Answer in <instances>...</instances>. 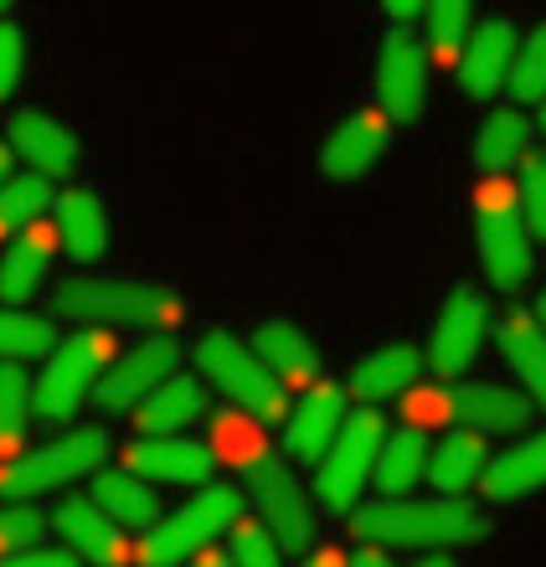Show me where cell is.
I'll use <instances>...</instances> for the list:
<instances>
[{
  "label": "cell",
  "mask_w": 546,
  "mask_h": 567,
  "mask_svg": "<svg viewBox=\"0 0 546 567\" xmlns=\"http://www.w3.org/2000/svg\"><path fill=\"white\" fill-rule=\"evenodd\" d=\"M212 464H217V454L207 444H192L176 433H140L124 449V470H134L140 480H165V485H202L212 475Z\"/></svg>",
  "instance_id": "cell-15"
},
{
  "label": "cell",
  "mask_w": 546,
  "mask_h": 567,
  "mask_svg": "<svg viewBox=\"0 0 546 567\" xmlns=\"http://www.w3.org/2000/svg\"><path fill=\"white\" fill-rule=\"evenodd\" d=\"M382 444H387L382 413L367 403L361 413H351V419L340 423L336 444L326 449V460H320V470H315V501H320L326 511H336V516H346V511L361 501L367 480H377Z\"/></svg>",
  "instance_id": "cell-5"
},
{
  "label": "cell",
  "mask_w": 546,
  "mask_h": 567,
  "mask_svg": "<svg viewBox=\"0 0 546 567\" xmlns=\"http://www.w3.org/2000/svg\"><path fill=\"white\" fill-rule=\"evenodd\" d=\"M495 341H501L505 367L521 377V388L532 392L546 413V330L532 310H505L501 326H495Z\"/></svg>",
  "instance_id": "cell-20"
},
{
  "label": "cell",
  "mask_w": 546,
  "mask_h": 567,
  "mask_svg": "<svg viewBox=\"0 0 546 567\" xmlns=\"http://www.w3.org/2000/svg\"><path fill=\"white\" fill-rule=\"evenodd\" d=\"M511 62H516V27L490 16L470 31V42L459 52V89L470 104H490L495 93H505V78H511Z\"/></svg>",
  "instance_id": "cell-13"
},
{
  "label": "cell",
  "mask_w": 546,
  "mask_h": 567,
  "mask_svg": "<svg viewBox=\"0 0 546 567\" xmlns=\"http://www.w3.org/2000/svg\"><path fill=\"white\" fill-rule=\"evenodd\" d=\"M474 31V0H429L423 6V47L433 62H459Z\"/></svg>",
  "instance_id": "cell-31"
},
{
  "label": "cell",
  "mask_w": 546,
  "mask_h": 567,
  "mask_svg": "<svg viewBox=\"0 0 546 567\" xmlns=\"http://www.w3.org/2000/svg\"><path fill=\"white\" fill-rule=\"evenodd\" d=\"M42 511L31 506H0V557L27 553L31 542H42Z\"/></svg>",
  "instance_id": "cell-37"
},
{
  "label": "cell",
  "mask_w": 546,
  "mask_h": 567,
  "mask_svg": "<svg viewBox=\"0 0 546 567\" xmlns=\"http://www.w3.org/2000/svg\"><path fill=\"white\" fill-rule=\"evenodd\" d=\"M196 567H227V563H222V557H202V563H196Z\"/></svg>",
  "instance_id": "cell-47"
},
{
  "label": "cell",
  "mask_w": 546,
  "mask_h": 567,
  "mask_svg": "<svg viewBox=\"0 0 546 567\" xmlns=\"http://www.w3.org/2000/svg\"><path fill=\"white\" fill-rule=\"evenodd\" d=\"M413 382H418V346H408V341L371 351L351 372V392L361 403H392V398L408 392Z\"/></svg>",
  "instance_id": "cell-26"
},
{
  "label": "cell",
  "mask_w": 546,
  "mask_h": 567,
  "mask_svg": "<svg viewBox=\"0 0 546 567\" xmlns=\"http://www.w3.org/2000/svg\"><path fill=\"white\" fill-rule=\"evenodd\" d=\"M340 423H346V398H340V388H326V382H315V388H305V398H299V408L289 413V429H284V449H289V460L299 464H320L326 460V449L336 444Z\"/></svg>",
  "instance_id": "cell-17"
},
{
  "label": "cell",
  "mask_w": 546,
  "mask_h": 567,
  "mask_svg": "<svg viewBox=\"0 0 546 567\" xmlns=\"http://www.w3.org/2000/svg\"><path fill=\"white\" fill-rule=\"evenodd\" d=\"M52 223H58V243L78 264H99L109 248V207L104 196L89 186H73L52 202Z\"/></svg>",
  "instance_id": "cell-18"
},
{
  "label": "cell",
  "mask_w": 546,
  "mask_h": 567,
  "mask_svg": "<svg viewBox=\"0 0 546 567\" xmlns=\"http://www.w3.org/2000/svg\"><path fill=\"white\" fill-rule=\"evenodd\" d=\"M521 212H526L536 238H546V155L521 161Z\"/></svg>",
  "instance_id": "cell-38"
},
{
  "label": "cell",
  "mask_w": 546,
  "mask_h": 567,
  "mask_svg": "<svg viewBox=\"0 0 546 567\" xmlns=\"http://www.w3.org/2000/svg\"><path fill=\"white\" fill-rule=\"evenodd\" d=\"M104 361H109V336L104 326H89L78 330L73 341L52 346V357H47V372L37 377V413L52 423L73 419L78 403L99 388V377H104Z\"/></svg>",
  "instance_id": "cell-8"
},
{
  "label": "cell",
  "mask_w": 546,
  "mask_h": 567,
  "mask_svg": "<svg viewBox=\"0 0 546 567\" xmlns=\"http://www.w3.org/2000/svg\"><path fill=\"white\" fill-rule=\"evenodd\" d=\"M237 511H243V495H237L233 485H212V491H202L196 501H186L176 516L155 522V532L140 542V557H145V567L186 563V557L202 553L217 532H227V526L237 522Z\"/></svg>",
  "instance_id": "cell-7"
},
{
  "label": "cell",
  "mask_w": 546,
  "mask_h": 567,
  "mask_svg": "<svg viewBox=\"0 0 546 567\" xmlns=\"http://www.w3.org/2000/svg\"><path fill=\"white\" fill-rule=\"evenodd\" d=\"M423 6H429V0H382V11L392 27H408L413 16H423Z\"/></svg>",
  "instance_id": "cell-41"
},
{
  "label": "cell",
  "mask_w": 546,
  "mask_h": 567,
  "mask_svg": "<svg viewBox=\"0 0 546 567\" xmlns=\"http://www.w3.org/2000/svg\"><path fill=\"white\" fill-rule=\"evenodd\" d=\"M418 567H459V563H449V557H423Z\"/></svg>",
  "instance_id": "cell-45"
},
{
  "label": "cell",
  "mask_w": 546,
  "mask_h": 567,
  "mask_svg": "<svg viewBox=\"0 0 546 567\" xmlns=\"http://www.w3.org/2000/svg\"><path fill=\"white\" fill-rule=\"evenodd\" d=\"M474 238L495 289H521L532 279V223L521 212V192L505 186V176H485L474 186Z\"/></svg>",
  "instance_id": "cell-3"
},
{
  "label": "cell",
  "mask_w": 546,
  "mask_h": 567,
  "mask_svg": "<svg viewBox=\"0 0 546 567\" xmlns=\"http://www.w3.org/2000/svg\"><path fill=\"white\" fill-rule=\"evenodd\" d=\"M93 501H99L119 526H155V516H161L155 495L145 491V480L134 475V470H104V475L93 480Z\"/></svg>",
  "instance_id": "cell-30"
},
{
  "label": "cell",
  "mask_w": 546,
  "mask_h": 567,
  "mask_svg": "<svg viewBox=\"0 0 546 567\" xmlns=\"http://www.w3.org/2000/svg\"><path fill=\"white\" fill-rule=\"evenodd\" d=\"M11 150L47 181H68L78 171V135L62 120H52L47 109H21L11 114Z\"/></svg>",
  "instance_id": "cell-16"
},
{
  "label": "cell",
  "mask_w": 546,
  "mask_h": 567,
  "mask_svg": "<svg viewBox=\"0 0 546 567\" xmlns=\"http://www.w3.org/2000/svg\"><path fill=\"white\" fill-rule=\"evenodd\" d=\"M52 181L27 171V176H11L0 186V238H16L27 233L31 223H42V212H52Z\"/></svg>",
  "instance_id": "cell-32"
},
{
  "label": "cell",
  "mask_w": 546,
  "mask_h": 567,
  "mask_svg": "<svg viewBox=\"0 0 546 567\" xmlns=\"http://www.w3.org/2000/svg\"><path fill=\"white\" fill-rule=\"evenodd\" d=\"M196 367H202V377H212L222 398L237 403L248 419H258V423L284 419V382L268 372L258 351H248L243 341H233L227 330L202 336V346H196Z\"/></svg>",
  "instance_id": "cell-6"
},
{
  "label": "cell",
  "mask_w": 546,
  "mask_h": 567,
  "mask_svg": "<svg viewBox=\"0 0 546 567\" xmlns=\"http://www.w3.org/2000/svg\"><path fill=\"white\" fill-rule=\"evenodd\" d=\"M11 181V140H0V186Z\"/></svg>",
  "instance_id": "cell-44"
},
{
  "label": "cell",
  "mask_w": 546,
  "mask_h": 567,
  "mask_svg": "<svg viewBox=\"0 0 546 567\" xmlns=\"http://www.w3.org/2000/svg\"><path fill=\"white\" fill-rule=\"evenodd\" d=\"M58 330L21 310H0V357L6 361H31V357H52Z\"/></svg>",
  "instance_id": "cell-34"
},
{
  "label": "cell",
  "mask_w": 546,
  "mask_h": 567,
  "mask_svg": "<svg viewBox=\"0 0 546 567\" xmlns=\"http://www.w3.org/2000/svg\"><path fill=\"white\" fill-rule=\"evenodd\" d=\"M305 567H346V557H340V553H315Z\"/></svg>",
  "instance_id": "cell-43"
},
{
  "label": "cell",
  "mask_w": 546,
  "mask_h": 567,
  "mask_svg": "<svg viewBox=\"0 0 546 567\" xmlns=\"http://www.w3.org/2000/svg\"><path fill=\"white\" fill-rule=\"evenodd\" d=\"M11 6H16V0H0V16H6V11H11Z\"/></svg>",
  "instance_id": "cell-49"
},
{
  "label": "cell",
  "mask_w": 546,
  "mask_h": 567,
  "mask_svg": "<svg viewBox=\"0 0 546 567\" xmlns=\"http://www.w3.org/2000/svg\"><path fill=\"white\" fill-rule=\"evenodd\" d=\"M52 258H58V233H47L42 223L16 233L11 248L0 254V299L6 305H27L52 274Z\"/></svg>",
  "instance_id": "cell-19"
},
{
  "label": "cell",
  "mask_w": 546,
  "mask_h": 567,
  "mask_svg": "<svg viewBox=\"0 0 546 567\" xmlns=\"http://www.w3.org/2000/svg\"><path fill=\"white\" fill-rule=\"evenodd\" d=\"M233 567H284V542L268 522H237Z\"/></svg>",
  "instance_id": "cell-36"
},
{
  "label": "cell",
  "mask_w": 546,
  "mask_h": 567,
  "mask_svg": "<svg viewBox=\"0 0 546 567\" xmlns=\"http://www.w3.org/2000/svg\"><path fill=\"white\" fill-rule=\"evenodd\" d=\"M532 155V120L521 114V109H501V114H490L480 124V135H474V165L485 171V176H505L511 165H521Z\"/></svg>",
  "instance_id": "cell-28"
},
{
  "label": "cell",
  "mask_w": 546,
  "mask_h": 567,
  "mask_svg": "<svg viewBox=\"0 0 546 567\" xmlns=\"http://www.w3.org/2000/svg\"><path fill=\"white\" fill-rule=\"evenodd\" d=\"M196 419H207V392L196 377H165L161 388L134 403V429L140 433H181Z\"/></svg>",
  "instance_id": "cell-22"
},
{
  "label": "cell",
  "mask_w": 546,
  "mask_h": 567,
  "mask_svg": "<svg viewBox=\"0 0 546 567\" xmlns=\"http://www.w3.org/2000/svg\"><path fill=\"white\" fill-rule=\"evenodd\" d=\"M104 454H109L104 429H73V433H62V439H52V444L31 449V454H21V460L6 464L0 491L11 495V501L58 491V485H68V480L99 470V464H104Z\"/></svg>",
  "instance_id": "cell-9"
},
{
  "label": "cell",
  "mask_w": 546,
  "mask_h": 567,
  "mask_svg": "<svg viewBox=\"0 0 546 567\" xmlns=\"http://www.w3.org/2000/svg\"><path fill=\"white\" fill-rule=\"evenodd\" d=\"M253 351L264 357V367L279 377L284 388H315L320 357H315L310 336H305L299 326H289V320H268V326H258V341H253Z\"/></svg>",
  "instance_id": "cell-23"
},
{
  "label": "cell",
  "mask_w": 546,
  "mask_h": 567,
  "mask_svg": "<svg viewBox=\"0 0 546 567\" xmlns=\"http://www.w3.org/2000/svg\"><path fill=\"white\" fill-rule=\"evenodd\" d=\"M21 68H27V37H21V27H11V21L0 16V104L16 93Z\"/></svg>",
  "instance_id": "cell-39"
},
{
  "label": "cell",
  "mask_w": 546,
  "mask_h": 567,
  "mask_svg": "<svg viewBox=\"0 0 546 567\" xmlns=\"http://www.w3.org/2000/svg\"><path fill=\"white\" fill-rule=\"evenodd\" d=\"M454 419L474 423L480 433H521L532 419V403L501 382H474V388L454 392Z\"/></svg>",
  "instance_id": "cell-25"
},
{
  "label": "cell",
  "mask_w": 546,
  "mask_h": 567,
  "mask_svg": "<svg viewBox=\"0 0 546 567\" xmlns=\"http://www.w3.org/2000/svg\"><path fill=\"white\" fill-rule=\"evenodd\" d=\"M176 361H181V346L165 341V336H155V341L134 346L130 357H119L114 367H109L104 377H99V388H93V398H99V408H134L145 392H155L165 382V377H176Z\"/></svg>",
  "instance_id": "cell-14"
},
{
  "label": "cell",
  "mask_w": 546,
  "mask_h": 567,
  "mask_svg": "<svg viewBox=\"0 0 546 567\" xmlns=\"http://www.w3.org/2000/svg\"><path fill=\"white\" fill-rule=\"evenodd\" d=\"M480 485H485L490 501H521V495L546 491V433H526L505 454H495Z\"/></svg>",
  "instance_id": "cell-21"
},
{
  "label": "cell",
  "mask_w": 546,
  "mask_h": 567,
  "mask_svg": "<svg viewBox=\"0 0 546 567\" xmlns=\"http://www.w3.org/2000/svg\"><path fill=\"white\" fill-rule=\"evenodd\" d=\"M429 439H423V423H408V429L387 433L382 444V460H377V485H382V495L392 501V495H408L418 485V480L429 475Z\"/></svg>",
  "instance_id": "cell-29"
},
{
  "label": "cell",
  "mask_w": 546,
  "mask_h": 567,
  "mask_svg": "<svg viewBox=\"0 0 546 567\" xmlns=\"http://www.w3.org/2000/svg\"><path fill=\"white\" fill-rule=\"evenodd\" d=\"M0 567H78L73 553H52V547H27V553L0 557Z\"/></svg>",
  "instance_id": "cell-40"
},
{
  "label": "cell",
  "mask_w": 546,
  "mask_h": 567,
  "mask_svg": "<svg viewBox=\"0 0 546 567\" xmlns=\"http://www.w3.org/2000/svg\"><path fill=\"white\" fill-rule=\"evenodd\" d=\"M485 464H490L485 433L470 423V429H454V433H449V439H443V444L429 454V480H433V491L459 495V491H470L474 480L485 475Z\"/></svg>",
  "instance_id": "cell-27"
},
{
  "label": "cell",
  "mask_w": 546,
  "mask_h": 567,
  "mask_svg": "<svg viewBox=\"0 0 546 567\" xmlns=\"http://www.w3.org/2000/svg\"><path fill=\"white\" fill-rule=\"evenodd\" d=\"M490 522L480 511L459 506V501H382V506L356 511V537L371 547H464L480 542Z\"/></svg>",
  "instance_id": "cell-1"
},
{
  "label": "cell",
  "mask_w": 546,
  "mask_h": 567,
  "mask_svg": "<svg viewBox=\"0 0 546 567\" xmlns=\"http://www.w3.org/2000/svg\"><path fill=\"white\" fill-rule=\"evenodd\" d=\"M377 99L392 114V124H408L423 114L429 99V47L408 27H392L377 52Z\"/></svg>",
  "instance_id": "cell-10"
},
{
  "label": "cell",
  "mask_w": 546,
  "mask_h": 567,
  "mask_svg": "<svg viewBox=\"0 0 546 567\" xmlns=\"http://www.w3.org/2000/svg\"><path fill=\"white\" fill-rule=\"evenodd\" d=\"M392 145V114L387 109H356L320 145V171L330 181H361L371 165L382 161V150Z\"/></svg>",
  "instance_id": "cell-12"
},
{
  "label": "cell",
  "mask_w": 546,
  "mask_h": 567,
  "mask_svg": "<svg viewBox=\"0 0 546 567\" xmlns=\"http://www.w3.org/2000/svg\"><path fill=\"white\" fill-rule=\"evenodd\" d=\"M536 120H542V135H546V99H542V104H536Z\"/></svg>",
  "instance_id": "cell-48"
},
{
  "label": "cell",
  "mask_w": 546,
  "mask_h": 567,
  "mask_svg": "<svg viewBox=\"0 0 546 567\" xmlns=\"http://www.w3.org/2000/svg\"><path fill=\"white\" fill-rule=\"evenodd\" d=\"M58 315L78 326H171L181 315V299L161 284L140 279H73L52 295Z\"/></svg>",
  "instance_id": "cell-4"
},
{
  "label": "cell",
  "mask_w": 546,
  "mask_h": 567,
  "mask_svg": "<svg viewBox=\"0 0 546 567\" xmlns=\"http://www.w3.org/2000/svg\"><path fill=\"white\" fill-rule=\"evenodd\" d=\"M62 542H73L78 557H89V563H119L124 557V537L114 532V516L104 506H93V501H68V506L52 516Z\"/></svg>",
  "instance_id": "cell-24"
},
{
  "label": "cell",
  "mask_w": 546,
  "mask_h": 567,
  "mask_svg": "<svg viewBox=\"0 0 546 567\" xmlns=\"http://www.w3.org/2000/svg\"><path fill=\"white\" fill-rule=\"evenodd\" d=\"M351 567H392V557H387L382 547H371V542H367V553H356Z\"/></svg>",
  "instance_id": "cell-42"
},
{
  "label": "cell",
  "mask_w": 546,
  "mask_h": 567,
  "mask_svg": "<svg viewBox=\"0 0 546 567\" xmlns=\"http://www.w3.org/2000/svg\"><path fill=\"white\" fill-rule=\"evenodd\" d=\"M505 93H511L516 104H542L546 99V21L516 42V62H511Z\"/></svg>",
  "instance_id": "cell-33"
},
{
  "label": "cell",
  "mask_w": 546,
  "mask_h": 567,
  "mask_svg": "<svg viewBox=\"0 0 546 567\" xmlns=\"http://www.w3.org/2000/svg\"><path fill=\"white\" fill-rule=\"evenodd\" d=\"M532 315H536V320H542V330H546V295L536 299V310H532Z\"/></svg>",
  "instance_id": "cell-46"
},
{
  "label": "cell",
  "mask_w": 546,
  "mask_h": 567,
  "mask_svg": "<svg viewBox=\"0 0 546 567\" xmlns=\"http://www.w3.org/2000/svg\"><path fill=\"white\" fill-rule=\"evenodd\" d=\"M31 408H37V398H31L27 377L16 367H0V449H16L27 439Z\"/></svg>",
  "instance_id": "cell-35"
},
{
  "label": "cell",
  "mask_w": 546,
  "mask_h": 567,
  "mask_svg": "<svg viewBox=\"0 0 546 567\" xmlns=\"http://www.w3.org/2000/svg\"><path fill=\"white\" fill-rule=\"evenodd\" d=\"M490 336V305L485 295H474V289H454V295L443 299L439 320H433V336H429V361L439 377H459L470 372L474 357H480V346Z\"/></svg>",
  "instance_id": "cell-11"
},
{
  "label": "cell",
  "mask_w": 546,
  "mask_h": 567,
  "mask_svg": "<svg viewBox=\"0 0 546 567\" xmlns=\"http://www.w3.org/2000/svg\"><path fill=\"white\" fill-rule=\"evenodd\" d=\"M222 444H227V460H237L248 470V485L258 495V506H264V522L279 532L284 547L289 553H310L315 511H310V495L299 491V480L289 475V464L279 454H268L253 429H237V423L222 429Z\"/></svg>",
  "instance_id": "cell-2"
}]
</instances>
